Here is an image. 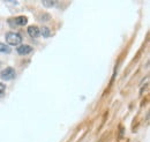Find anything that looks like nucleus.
<instances>
[{
  "mask_svg": "<svg viewBox=\"0 0 150 142\" xmlns=\"http://www.w3.org/2000/svg\"><path fill=\"white\" fill-rule=\"evenodd\" d=\"M5 38H6V42L8 43L7 44L8 46L9 45H19V44H21V42H22L21 35L16 34V33H7L6 36H5Z\"/></svg>",
  "mask_w": 150,
  "mask_h": 142,
  "instance_id": "1",
  "label": "nucleus"
},
{
  "mask_svg": "<svg viewBox=\"0 0 150 142\" xmlns=\"http://www.w3.org/2000/svg\"><path fill=\"white\" fill-rule=\"evenodd\" d=\"M15 70L12 68V67H7L5 68L2 72H0V77L5 81H8V80H13L15 77Z\"/></svg>",
  "mask_w": 150,
  "mask_h": 142,
  "instance_id": "2",
  "label": "nucleus"
},
{
  "mask_svg": "<svg viewBox=\"0 0 150 142\" xmlns=\"http://www.w3.org/2000/svg\"><path fill=\"white\" fill-rule=\"evenodd\" d=\"M16 52L20 54V55H27V54L31 53L33 52V48L29 46V45H20L19 48L16 49Z\"/></svg>",
  "mask_w": 150,
  "mask_h": 142,
  "instance_id": "3",
  "label": "nucleus"
},
{
  "mask_svg": "<svg viewBox=\"0 0 150 142\" xmlns=\"http://www.w3.org/2000/svg\"><path fill=\"white\" fill-rule=\"evenodd\" d=\"M28 34L30 35V37L33 38H38L40 36V31H39V28L36 26H30L28 28Z\"/></svg>",
  "mask_w": 150,
  "mask_h": 142,
  "instance_id": "4",
  "label": "nucleus"
},
{
  "mask_svg": "<svg viewBox=\"0 0 150 142\" xmlns=\"http://www.w3.org/2000/svg\"><path fill=\"white\" fill-rule=\"evenodd\" d=\"M27 22H28V18L25 16H19L14 20V24H16V26H25Z\"/></svg>",
  "mask_w": 150,
  "mask_h": 142,
  "instance_id": "5",
  "label": "nucleus"
},
{
  "mask_svg": "<svg viewBox=\"0 0 150 142\" xmlns=\"http://www.w3.org/2000/svg\"><path fill=\"white\" fill-rule=\"evenodd\" d=\"M11 48L7 45V44H4V43H0V52L2 53H11Z\"/></svg>",
  "mask_w": 150,
  "mask_h": 142,
  "instance_id": "6",
  "label": "nucleus"
},
{
  "mask_svg": "<svg viewBox=\"0 0 150 142\" xmlns=\"http://www.w3.org/2000/svg\"><path fill=\"white\" fill-rule=\"evenodd\" d=\"M39 31H40V35H43V37H45V38L50 37V35H51L50 29L46 27H42V29H39Z\"/></svg>",
  "mask_w": 150,
  "mask_h": 142,
  "instance_id": "7",
  "label": "nucleus"
},
{
  "mask_svg": "<svg viewBox=\"0 0 150 142\" xmlns=\"http://www.w3.org/2000/svg\"><path fill=\"white\" fill-rule=\"evenodd\" d=\"M42 4H43V6H45V7H52V6H54L56 1H42Z\"/></svg>",
  "mask_w": 150,
  "mask_h": 142,
  "instance_id": "8",
  "label": "nucleus"
},
{
  "mask_svg": "<svg viewBox=\"0 0 150 142\" xmlns=\"http://www.w3.org/2000/svg\"><path fill=\"white\" fill-rule=\"evenodd\" d=\"M5 90H6V86L4 83H0V97L5 94Z\"/></svg>",
  "mask_w": 150,
  "mask_h": 142,
  "instance_id": "9",
  "label": "nucleus"
}]
</instances>
